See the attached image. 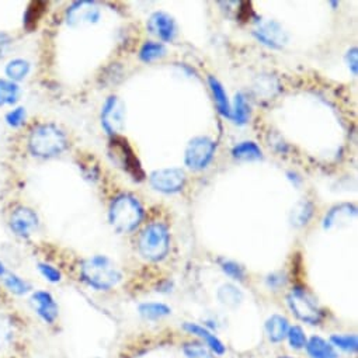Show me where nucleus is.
<instances>
[{
	"instance_id": "1",
	"label": "nucleus",
	"mask_w": 358,
	"mask_h": 358,
	"mask_svg": "<svg viewBox=\"0 0 358 358\" xmlns=\"http://www.w3.org/2000/svg\"><path fill=\"white\" fill-rule=\"evenodd\" d=\"M69 146L66 132L51 122H41L30 129L27 138L29 152L34 157L51 159L62 155Z\"/></svg>"
},
{
	"instance_id": "2",
	"label": "nucleus",
	"mask_w": 358,
	"mask_h": 358,
	"mask_svg": "<svg viewBox=\"0 0 358 358\" xmlns=\"http://www.w3.org/2000/svg\"><path fill=\"white\" fill-rule=\"evenodd\" d=\"M80 280L94 291H108L122 280V273L107 256L96 255L82 262Z\"/></svg>"
},
{
	"instance_id": "3",
	"label": "nucleus",
	"mask_w": 358,
	"mask_h": 358,
	"mask_svg": "<svg viewBox=\"0 0 358 358\" xmlns=\"http://www.w3.org/2000/svg\"><path fill=\"white\" fill-rule=\"evenodd\" d=\"M143 220V207L141 201L128 193L113 199L108 208V222L118 234L135 231Z\"/></svg>"
},
{
	"instance_id": "4",
	"label": "nucleus",
	"mask_w": 358,
	"mask_h": 358,
	"mask_svg": "<svg viewBox=\"0 0 358 358\" xmlns=\"http://www.w3.org/2000/svg\"><path fill=\"white\" fill-rule=\"evenodd\" d=\"M138 249L148 262H160L166 259L170 250V234L166 225L160 222L149 224L139 235Z\"/></svg>"
},
{
	"instance_id": "5",
	"label": "nucleus",
	"mask_w": 358,
	"mask_h": 358,
	"mask_svg": "<svg viewBox=\"0 0 358 358\" xmlns=\"http://www.w3.org/2000/svg\"><path fill=\"white\" fill-rule=\"evenodd\" d=\"M287 303L291 312L303 323L319 324L323 319V312L315 296L303 287L292 288L287 295Z\"/></svg>"
},
{
	"instance_id": "6",
	"label": "nucleus",
	"mask_w": 358,
	"mask_h": 358,
	"mask_svg": "<svg viewBox=\"0 0 358 358\" xmlns=\"http://www.w3.org/2000/svg\"><path fill=\"white\" fill-rule=\"evenodd\" d=\"M217 150V143L208 136L193 138L185 152V163L194 171H201L213 162Z\"/></svg>"
},
{
	"instance_id": "7",
	"label": "nucleus",
	"mask_w": 358,
	"mask_h": 358,
	"mask_svg": "<svg viewBox=\"0 0 358 358\" xmlns=\"http://www.w3.org/2000/svg\"><path fill=\"white\" fill-rule=\"evenodd\" d=\"M101 19V9L96 2L78 0L65 12V23L71 29H82L97 24Z\"/></svg>"
},
{
	"instance_id": "8",
	"label": "nucleus",
	"mask_w": 358,
	"mask_h": 358,
	"mask_svg": "<svg viewBox=\"0 0 358 358\" xmlns=\"http://www.w3.org/2000/svg\"><path fill=\"white\" fill-rule=\"evenodd\" d=\"M111 156L115 157V162L134 178L136 182H142L145 178V173L142 170V166L134 153L132 148L128 145L127 139L121 136H113L111 143Z\"/></svg>"
},
{
	"instance_id": "9",
	"label": "nucleus",
	"mask_w": 358,
	"mask_h": 358,
	"mask_svg": "<svg viewBox=\"0 0 358 358\" xmlns=\"http://www.w3.org/2000/svg\"><path fill=\"white\" fill-rule=\"evenodd\" d=\"M253 36L259 43L271 50H282L289 41L287 30L277 20L271 19L257 20L253 29Z\"/></svg>"
},
{
	"instance_id": "10",
	"label": "nucleus",
	"mask_w": 358,
	"mask_h": 358,
	"mask_svg": "<svg viewBox=\"0 0 358 358\" xmlns=\"http://www.w3.org/2000/svg\"><path fill=\"white\" fill-rule=\"evenodd\" d=\"M101 127L110 136H118L125 129V104L117 96H108L101 107Z\"/></svg>"
},
{
	"instance_id": "11",
	"label": "nucleus",
	"mask_w": 358,
	"mask_h": 358,
	"mask_svg": "<svg viewBox=\"0 0 358 358\" xmlns=\"http://www.w3.org/2000/svg\"><path fill=\"white\" fill-rule=\"evenodd\" d=\"M150 186L164 194H176L186 186V173L182 169H159L149 176Z\"/></svg>"
},
{
	"instance_id": "12",
	"label": "nucleus",
	"mask_w": 358,
	"mask_h": 358,
	"mask_svg": "<svg viewBox=\"0 0 358 358\" xmlns=\"http://www.w3.org/2000/svg\"><path fill=\"white\" fill-rule=\"evenodd\" d=\"M9 227L17 238L29 239L38 229L40 218L30 207L19 206L10 213Z\"/></svg>"
},
{
	"instance_id": "13",
	"label": "nucleus",
	"mask_w": 358,
	"mask_h": 358,
	"mask_svg": "<svg viewBox=\"0 0 358 358\" xmlns=\"http://www.w3.org/2000/svg\"><path fill=\"white\" fill-rule=\"evenodd\" d=\"M148 31L163 43H171L178 36V26L173 16L164 12H155L148 20Z\"/></svg>"
},
{
	"instance_id": "14",
	"label": "nucleus",
	"mask_w": 358,
	"mask_h": 358,
	"mask_svg": "<svg viewBox=\"0 0 358 358\" xmlns=\"http://www.w3.org/2000/svg\"><path fill=\"white\" fill-rule=\"evenodd\" d=\"M30 303L44 323L54 324L57 322L59 316V306L51 292L43 289L34 291L30 296Z\"/></svg>"
},
{
	"instance_id": "15",
	"label": "nucleus",
	"mask_w": 358,
	"mask_h": 358,
	"mask_svg": "<svg viewBox=\"0 0 358 358\" xmlns=\"http://www.w3.org/2000/svg\"><path fill=\"white\" fill-rule=\"evenodd\" d=\"M183 329L186 331H189L190 334H194L197 337H200L203 341H206V345L217 355H222L227 351V347L224 345V343L214 334L211 333L207 327L200 326L199 323H192V322H186L183 324Z\"/></svg>"
},
{
	"instance_id": "16",
	"label": "nucleus",
	"mask_w": 358,
	"mask_h": 358,
	"mask_svg": "<svg viewBox=\"0 0 358 358\" xmlns=\"http://www.w3.org/2000/svg\"><path fill=\"white\" fill-rule=\"evenodd\" d=\"M208 85H210V89H211V93H213V97H214V101H215V106H217L220 114L222 117L231 120L232 104L229 101V97H228V93H227L224 85L214 76L208 78Z\"/></svg>"
},
{
	"instance_id": "17",
	"label": "nucleus",
	"mask_w": 358,
	"mask_h": 358,
	"mask_svg": "<svg viewBox=\"0 0 358 358\" xmlns=\"http://www.w3.org/2000/svg\"><path fill=\"white\" fill-rule=\"evenodd\" d=\"M264 327H266L267 337L271 343H281L282 340L287 338V334L289 330V322L285 316L274 313L266 320Z\"/></svg>"
},
{
	"instance_id": "18",
	"label": "nucleus",
	"mask_w": 358,
	"mask_h": 358,
	"mask_svg": "<svg viewBox=\"0 0 358 358\" xmlns=\"http://www.w3.org/2000/svg\"><path fill=\"white\" fill-rule=\"evenodd\" d=\"M305 348L310 358H338V354L330 341L319 336H312L308 338Z\"/></svg>"
},
{
	"instance_id": "19",
	"label": "nucleus",
	"mask_w": 358,
	"mask_h": 358,
	"mask_svg": "<svg viewBox=\"0 0 358 358\" xmlns=\"http://www.w3.org/2000/svg\"><path fill=\"white\" fill-rule=\"evenodd\" d=\"M355 214H357L355 206H351V204L336 206V207L330 208L327 211V214L324 215V218H323V228L324 229H331L338 222H341L344 220H348L351 217H355Z\"/></svg>"
},
{
	"instance_id": "20",
	"label": "nucleus",
	"mask_w": 358,
	"mask_h": 358,
	"mask_svg": "<svg viewBox=\"0 0 358 358\" xmlns=\"http://www.w3.org/2000/svg\"><path fill=\"white\" fill-rule=\"evenodd\" d=\"M30 72H31V64L24 58H13L5 66L6 79L15 83H20L22 80H24L30 75Z\"/></svg>"
},
{
	"instance_id": "21",
	"label": "nucleus",
	"mask_w": 358,
	"mask_h": 358,
	"mask_svg": "<svg viewBox=\"0 0 358 358\" xmlns=\"http://www.w3.org/2000/svg\"><path fill=\"white\" fill-rule=\"evenodd\" d=\"M22 96V87L9 79L0 78V107L15 106Z\"/></svg>"
},
{
	"instance_id": "22",
	"label": "nucleus",
	"mask_w": 358,
	"mask_h": 358,
	"mask_svg": "<svg viewBox=\"0 0 358 358\" xmlns=\"http://www.w3.org/2000/svg\"><path fill=\"white\" fill-rule=\"evenodd\" d=\"M232 156L238 160L253 162V160H260L263 157V150L256 142L245 141V142H239L238 145L234 146Z\"/></svg>"
},
{
	"instance_id": "23",
	"label": "nucleus",
	"mask_w": 358,
	"mask_h": 358,
	"mask_svg": "<svg viewBox=\"0 0 358 358\" xmlns=\"http://www.w3.org/2000/svg\"><path fill=\"white\" fill-rule=\"evenodd\" d=\"M138 312L146 320H159L171 315V308L162 302H145L139 305Z\"/></svg>"
},
{
	"instance_id": "24",
	"label": "nucleus",
	"mask_w": 358,
	"mask_h": 358,
	"mask_svg": "<svg viewBox=\"0 0 358 358\" xmlns=\"http://www.w3.org/2000/svg\"><path fill=\"white\" fill-rule=\"evenodd\" d=\"M249 118H250V106L248 103V99L243 93H238L234 100L231 120H234L236 125H246L249 122Z\"/></svg>"
},
{
	"instance_id": "25",
	"label": "nucleus",
	"mask_w": 358,
	"mask_h": 358,
	"mask_svg": "<svg viewBox=\"0 0 358 358\" xmlns=\"http://www.w3.org/2000/svg\"><path fill=\"white\" fill-rule=\"evenodd\" d=\"M2 280H3L5 288L13 295L23 296V295H27L29 292L33 291L31 284L27 280H24L23 277L15 274V273H8Z\"/></svg>"
},
{
	"instance_id": "26",
	"label": "nucleus",
	"mask_w": 358,
	"mask_h": 358,
	"mask_svg": "<svg viewBox=\"0 0 358 358\" xmlns=\"http://www.w3.org/2000/svg\"><path fill=\"white\" fill-rule=\"evenodd\" d=\"M218 299L228 308H238L243 301V292L232 284H224L218 289Z\"/></svg>"
},
{
	"instance_id": "27",
	"label": "nucleus",
	"mask_w": 358,
	"mask_h": 358,
	"mask_svg": "<svg viewBox=\"0 0 358 358\" xmlns=\"http://www.w3.org/2000/svg\"><path fill=\"white\" fill-rule=\"evenodd\" d=\"M166 55V47L162 43L156 41H148L142 45L139 51V58L141 61L149 64L153 61H157Z\"/></svg>"
},
{
	"instance_id": "28",
	"label": "nucleus",
	"mask_w": 358,
	"mask_h": 358,
	"mask_svg": "<svg viewBox=\"0 0 358 358\" xmlns=\"http://www.w3.org/2000/svg\"><path fill=\"white\" fill-rule=\"evenodd\" d=\"M330 344L344 352L355 354L358 350V338L355 334H331Z\"/></svg>"
},
{
	"instance_id": "29",
	"label": "nucleus",
	"mask_w": 358,
	"mask_h": 358,
	"mask_svg": "<svg viewBox=\"0 0 358 358\" xmlns=\"http://www.w3.org/2000/svg\"><path fill=\"white\" fill-rule=\"evenodd\" d=\"M45 12V3L44 2H33L30 3V6L26 10L24 15V27L27 30H33L37 23L40 22V19L43 17Z\"/></svg>"
},
{
	"instance_id": "30",
	"label": "nucleus",
	"mask_w": 358,
	"mask_h": 358,
	"mask_svg": "<svg viewBox=\"0 0 358 358\" xmlns=\"http://www.w3.org/2000/svg\"><path fill=\"white\" fill-rule=\"evenodd\" d=\"M183 352L186 358H215L214 352L204 344L197 341H190L183 345Z\"/></svg>"
},
{
	"instance_id": "31",
	"label": "nucleus",
	"mask_w": 358,
	"mask_h": 358,
	"mask_svg": "<svg viewBox=\"0 0 358 358\" xmlns=\"http://www.w3.org/2000/svg\"><path fill=\"white\" fill-rule=\"evenodd\" d=\"M313 213V206L308 201H302L296 204V207L292 210V224L294 225H305L310 220Z\"/></svg>"
},
{
	"instance_id": "32",
	"label": "nucleus",
	"mask_w": 358,
	"mask_h": 358,
	"mask_svg": "<svg viewBox=\"0 0 358 358\" xmlns=\"http://www.w3.org/2000/svg\"><path fill=\"white\" fill-rule=\"evenodd\" d=\"M287 338H288L289 347L294 348V350H302V348H305L306 341H308V337H306V334H305V330H303L301 326H296V324H295V326H289Z\"/></svg>"
},
{
	"instance_id": "33",
	"label": "nucleus",
	"mask_w": 358,
	"mask_h": 358,
	"mask_svg": "<svg viewBox=\"0 0 358 358\" xmlns=\"http://www.w3.org/2000/svg\"><path fill=\"white\" fill-rule=\"evenodd\" d=\"M27 120V110L23 106L15 107L10 111L6 113L5 115V121L10 128H20L26 124Z\"/></svg>"
},
{
	"instance_id": "34",
	"label": "nucleus",
	"mask_w": 358,
	"mask_h": 358,
	"mask_svg": "<svg viewBox=\"0 0 358 358\" xmlns=\"http://www.w3.org/2000/svg\"><path fill=\"white\" fill-rule=\"evenodd\" d=\"M37 268L44 280H47L51 284H58L62 281V273L52 264L41 262L37 264Z\"/></svg>"
},
{
	"instance_id": "35",
	"label": "nucleus",
	"mask_w": 358,
	"mask_h": 358,
	"mask_svg": "<svg viewBox=\"0 0 358 358\" xmlns=\"http://www.w3.org/2000/svg\"><path fill=\"white\" fill-rule=\"evenodd\" d=\"M221 268H222V271H224L228 277H231L232 280L243 281V280L246 278V271H245V268H243L241 264H238L236 262L224 260V262L221 263Z\"/></svg>"
},
{
	"instance_id": "36",
	"label": "nucleus",
	"mask_w": 358,
	"mask_h": 358,
	"mask_svg": "<svg viewBox=\"0 0 358 358\" xmlns=\"http://www.w3.org/2000/svg\"><path fill=\"white\" fill-rule=\"evenodd\" d=\"M344 59H345V64H347L350 72H351L354 76H357V72H358V50H357V47L350 48V50L347 51Z\"/></svg>"
},
{
	"instance_id": "37",
	"label": "nucleus",
	"mask_w": 358,
	"mask_h": 358,
	"mask_svg": "<svg viewBox=\"0 0 358 358\" xmlns=\"http://www.w3.org/2000/svg\"><path fill=\"white\" fill-rule=\"evenodd\" d=\"M12 45H13L12 36L5 31H0V59H3L8 55Z\"/></svg>"
},
{
	"instance_id": "38",
	"label": "nucleus",
	"mask_w": 358,
	"mask_h": 358,
	"mask_svg": "<svg viewBox=\"0 0 358 358\" xmlns=\"http://www.w3.org/2000/svg\"><path fill=\"white\" fill-rule=\"evenodd\" d=\"M285 284V277L281 274V273H275V274H271L267 277V285L270 288H280L281 285Z\"/></svg>"
},
{
	"instance_id": "39",
	"label": "nucleus",
	"mask_w": 358,
	"mask_h": 358,
	"mask_svg": "<svg viewBox=\"0 0 358 358\" xmlns=\"http://www.w3.org/2000/svg\"><path fill=\"white\" fill-rule=\"evenodd\" d=\"M6 274H8V268H6L5 263L0 260V278H3Z\"/></svg>"
},
{
	"instance_id": "40",
	"label": "nucleus",
	"mask_w": 358,
	"mask_h": 358,
	"mask_svg": "<svg viewBox=\"0 0 358 358\" xmlns=\"http://www.w3.org/2000/svg\"><path fill=\"white\" fill-rule=\"evenodd\" d=\"M278 358H294V357H288V355H282V357H278Z\"/></svg>"
}]
</instances>
